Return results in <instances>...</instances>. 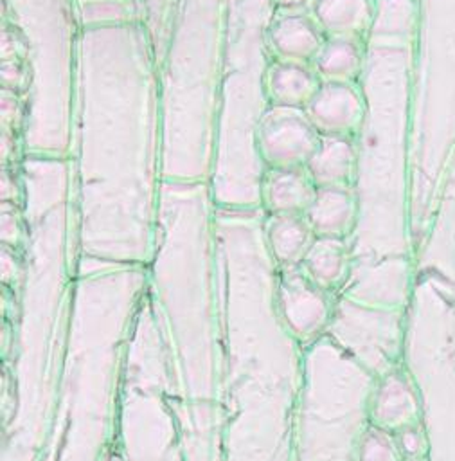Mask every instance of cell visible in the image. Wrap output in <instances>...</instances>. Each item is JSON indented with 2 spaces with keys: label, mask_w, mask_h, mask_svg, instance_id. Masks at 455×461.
<instances>
[{
  "label": "cell",
  "mask_w": 455,
  "mask_h": 461,
  "mask_svg": "<svg viewBox=\"0 0 455 461\" xmlns=\"http://www.w3.org/2000/svg\"><path fill=\"white\" fill-rule=\"evenodd\" d=\"M70 160L76 261L146 267L164 176L158 59L140 20L83 27Z\"/></svg>",
  "instance_id": "obj_1"
},
{
  "label": "cell",
  "mask_w": 455,
  "mask_h": 461,
  "mask_svg": "<svg viewBox=\"0 0 455 461\" xmlns=\"http://www.w3.org/2000/svg\"><path fill=\"white\" fill-rule=\"evenodd\" d=\"M415 0H378L358 85L365 112L356 137L347 283L401 281L414 263L410 227V90Z\"/></svg>",
  "instance_id": "obj_2"
},
{
  "label": "cell",
  "mask_w": 455,
  "mask_h": 461,
  "mask_svg": "<svg viewBox=\"0 0 455 461\" xmlns=\"http://www.w3.org/2000/svg\"><path fill=\"white\" fill-rule=\"evenodd\" d=\"M225 0H176L158 61L162 176L209 182L221 103Z\"/></svg>",
  "instance_id": "obj_3"
},
{
  "label": "cell",
  "mask_w": 455,
  "mask_h": 461,
  "mask_svg": "<svg viewBox=\"0 0 455 461\" xmlns=\"http://www.w3.org/2000/svg\"><path fill=\"white\" fill-rule=\"evenodd\" d=\"M273 14V0H225L221 103L209 180L216 207H261L264 167L255 133L270 108L268 27Z\"/></svg>",
  "instance_id": "obj_4"
},
{
  "label": "cell",
  "mask_w": 455,
  "mask_h": 461,
  "mask_svg": "<svg viewBox=\"0 0 455 461\" xmlns=\"http://www.w3.org/2000/svg\"><path fill=\"white\" fill-rule=\"evenodd\" d=\"M455 158V0H415L410 90V227L414 245Z\"/></svg>",
  "instance_id": "obj_5"
},
{
  "label": "cell",
  "mask_w": 455,
  "mask_h": 461,
  "mask_svg": "<svg viewBox=\"0 0 455 461\" xmlns=\"http://www.w3.org/2000/svg\"><path fill=\"white\" fill-rule=\"evenodd\" d=\"M29 61L25 153L70 157L81 22L76 0H0Z\"/></svg>",
  "instance_id": "obj_6"
},
{
  "label": "cell",
  "mask_w": 455,
  "mask_h": 461,
  "mask_svg": "<svg viewBox=\"0 0 455 461\" xmlns=\"http://www.w3.org/2000/svg\"><path fill=\"white\" fill-rule=\"evenodd\" d=\"M320 142V133L302 108L270 104L263 115L255 146L264 169L304 167Z\"/></svg>",
  "instance_id": "obj_7"
},
{
  "label": "cell",
  "mask_w": 455,
  "mask_h": 461,
  "mask_svg": "<svg viewBox=\"0 0 455 461\" xmlns=\"http://www.w3.org/2000/svg\"><path fill=\"white\" fill-rule=\"evenodd\" d=\"M320 135H356L365 101L358 83L322 81L304 108Z\"/></svg>",
  "instance_id": "obj_8"
},
{
  "label": "cell",
  "mask_w": 455,
  "mask_h": 461,
  "mask_svg": "<svg viewBox=\"0 0 455 461\" xmlns=\"http://www.w3.org/2000/svg\"><path fill=\"white\" fill-rule=\"evenodd\" d=\"M326 41V34L309 11H275L268 27V45L273 59L311 65Z\"/></svg>",
  "instance_id": "obj_9"
},
{
  "label": "cell",
  "mask_w": 455,
  "mask_h": 461,
  "mask_svg": "<svg viewBox=\"0 0 455 461\" xmlns=\"http://www.w3.org/2000/svg\"><path fill=\"white\" fill-rule=\"evenodd\" d=\"M277 301L299 330H315L329 312L326 290L315 285L300 265L277 267Z\"/></svg>",
  "instance_id": "obj_10"
},
{
  "label": "cell",
  "mask_w": 455,
  "mask_h": 461,
  "mask_svg": "<svg viewBox=\"0 0 455 461\" xmlns=\"http://www.w3.org/2000/svg\"><path fill=\"white\" fill-rule=\"evenodd\" d=\"M356 216V198L351 185L317 187L309 207L304 211V218L317 238L349 240Z\"/></svg>",
  "instance_id": "obj_11"
},
{
  "label": "cell",
  "mask_w": 455,
  "mask_h": 461,
  "mask_svg": "<svg viewBox=\"0 0 455 461\" xmlns=\"http://www.w3.org/2000/svg\"><path fill=\"white\" fill-rule=\"evenodd\" d=\"M317 193L304 167L264 169L261 207L266 214H304Z\"/></svg>",
  "instance_id": "obj_12"
},
{
  "label": "cell",
  "mask_w": 455,
  "mask_h": 461,
  "mask_svg": "<svg viewBox=\"0 0 455 461\" xmlns=\"http://www.w3.org/2000/svg\"><path fill=\"white\" fill-rule=\"evenodd\" d=\"M304 169L315 187L352 185L356 169V137L320 135V142Z\"/></svg>",
  "instance_id": "obj_13"
},
{
  "label": "cell",
  "mask_w": 455,
  "mask_h": 461,
  "mask_svg": "<svg viewBox=\"0 0 455 461\" xmlns=\"http://www.w3.org/2000/svg\"><path fill=\"white\" fill-rule=\"evenodd\" d=\"M378 0H313L311 14L326 38L365 40L374 18Z\"/></svg>",
  "instance_id": "obj_14"
},
{
  "label": "cell",
  "mask_w": 455,
  "mask_h": 461,
  "mask_svg": "<svg viewBox=\"0 0 455 461\" xmlns=\"http://www.w3.org/2000/svg\"><path fill=\"white\" fill-rule=\"evenodd\" d=\"M264 238L277 267H295L317 236L304 214H266Z\"/></svg>",
  "instance_id": "obj_15"
},
{
  "label": "cell",
  "mask_w": 455,
  "mask_h": 461,
  "mask_svg": "<svg viewBox=\"0 0 455 461\" xmlns=\"http://www.w3.org/2000/svg\"><path fill=\"white\" fill-rule=\"evenodd\" d=\"M300 267L306 276L326 292L342 286L347 283L352 267L349 240L315 238Z\"/></svg>",
  "instance_id": "obj_16"
},
{
  "label": "cell",
  "mask_w": 455,
  "mask_h": 461,
  "mask_svg": "<svg viewBox=\"0 0 455 461\" xmlns=\"http://www.w3.org/2000/svg\"><path fill=\"white\" fill-rule=\"evenodd\" d=\"M417 416L419 402L408 378L399 373L388 375L378 387L374 400L376 427L397 432L408 425H415Z\"/></svg>",
  "instance_id": "obj_17"
},
{
  "label": "cell",
  "mask_w": 455,
  "mask_h": 461,
  "mask_svg": "<svg viewBox=\"0 0 455 461\" xmlns=\"http://www.w3.org/2000/svg\"><path fill=\"white\" fill-rule=\"evenodd\" d=\"M320 83L322 81L311 65L273 59L268 72L270 104L304 110Z\"/></svg>",
  "instance_id": "obj_18"
},
{
  "label": "cell",
  "mask_w": 455,
  "mask_h": 461,
  "mask_svg": "<svg viewBox=\"0 0 455 461\" xmlns=\"http://www.w3.org/2000/svg\"><path fill=\"white\" fill-rule=\"evenodd\" d=\"M365 63V40L326 38L311 67L320 81L358 83Z\"/></svg>",
  "instance_id": "obj_19"
},
{
  "label": "cell",
  "mask_w": 455,
  "mask_h": 461,
  "mask_svg": "<svg viewBox=\"0 0 455 461\" xmlns=\"http://www.w3.org/2000/svg\"><path fill=\"white\" fill-rule=\"evenodd\" d=\"M0 14V88L14 92L25 99L31 81L27 47L14 22L5 13Z\"/></svg>",
  "instance_id": "obj_20"
},
{
  "label": "cell",
  "mask_w": 455,
  "mask_h": 461,
  "mask_svg": "<svg viewBox=\"0 0 455 461\" xmlns=\"http://www.w3.org/2000/svg\"><path fill=\"white\" fill-rule=\"evenodd\" d=\"M0 131H2V167L20 169L25 153V99L14 92L0 88Z\"/></svg>",
  "instance_id": "obj_21"
},
{
  "label": "cell",
  "mask_w": 455,
  "mask_h": 461,
  "mask_svg": "<svg viewBox=\"0 0 455 461\" xmlns=\"http://www.w3.org/2000/svg\"><path fill=\"white\" fill-rule=\"evenodd\" d=\"M81 27L138 20L137 0H76Z\"/></svg>",
  "instance_id": "obj_22"
},
{
  "label": "cell",
  "mask_w": 455,
  "mask_h": 461,
  "mask_svg": "<svg viewBox=\"0 0 455 461\" xmlns=\"http://www.w3.org/2000/svg\"><path fill=\"white\" fill-rule=\"evenodd\" d=\"M137 2H138V20L146 27L155 49V56L160 61L167 45L171 18H173L176 0H137Z\"/></svg>",
  "instance_id": "obj_23"
},
{
  "label": "cell",
  "mask_w": 455,
  "mask_h": 461,
  "mask_svg": "<svg viewBox=\"0 0 455 461\" xmlns=\"http://www.w3.org/2000/svg\"><path fill=\"white\" fill-rule=\"evenodd\" d=\"M360 461H405L394 432L379 427H370L361 436Z\"/></svg>",
  "instance_id": "obj_24"
},
{
  "label": "cell",
  "mask_w": 455,
  "mask_h": 461,
  "mask_svg": "<svg viewBox=\"0 0 455 461\" xmlns=\"http://www.w3.org/2000/svg\"><path fill=\"white\" fill-rule=\"evenodd\" d=\"M27 240V221L23 203L0 202V243L23 250Z\"/></svg>",
  "instance_id": "obj_25"
},
{
  "label": "cell",
  "mask_w": 455,
  "mask_h": 461,
  "mask_svg": "<svg viewBox=\"0 0 455 461\" xmlns=\"http://www.w3.org/2000/svg\"><path fill=\"white\" fill-rule=\"evenodd\" d=\"M394 436H396L397 448L405 461H423L424 459L426 436L417 423L394 432Z\"/></svg>",
  "instance_id": "obj_26"
},
{
  "label": "cell",
  "mask_w": 455,
  "mask_h": 461,
  "mask_svg": "<svg viewBox=\"0 0 455 461\" xmlns=\"http://www.w3.org/2000/svg\"><path fill=\"white\" fill-rule=\"evenodd\" d=\"M275 11L279 13H302L313 7V0H273Z\"/></svg>",
  "instance_id": "obj_27"
},
{
  "label": "cell",
  "mask_w": 455,
  "mask_h": 461,
  "mask_svg": "<svg viewBox=\"0 0 455 461\" xmlns=\"http://www.w3.org/2000/svg\"><path fill=\"white\" fill-rule=\"evenodd\" d=\"M423 461H424V459H423Z\"/></svg>",
  "instance_id": "obj_28"
}]
</instances>
